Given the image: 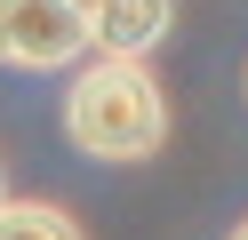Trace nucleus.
Wrapping results in <instances>:
<instances>
[{
    "label": "nucleus",
    "instance_id": "nucleus-3",
    "mask_svg": "<svg viewBox=\"0 0 248 240\" xmlns=\"http://www.w3.org/2000/svg\"><path fill=\"white\" fill-rule=\"evenodd\" d=\"M176 24V0H88V32L112 56H152Z\"/></svg>",
    "mask_w": 248,
    "mask_h": 240
},
{
    "label": "nucleus",
    "instance_id": "nucleus-1",
    "mask_svg": "<svg viewBox=\"0 0 248 240\" xmlns=\"http://www.w3.org/2000/svg\"><path fill=\"white\" fill-rule=\"evenodd\" d=\"M64 136L88 160H152L168 144V96L152 80V64L96 48L64 88Z\"/></svg>",
    "mask_w": 248,
    "mask_h": 240
},
{
    "label": "nucleus",
    "instance_id": "nucleus-4",
    "mask_svg": "<svg viewBox=\"0 0 248 240\" xmlns=\"http://www.w3.org/2000/svg\"><path fill=\"white\" fill-rule=\"evenodd\" d=\"M0 240H88L56 200H0Z\"/></svg>",
    "mask_w": 248,
    "mask_h": 240
},
{
    "label": "nucleus",
    "instance_id": "nucleus-2",
    "mask_svg": "<svg viewBox=\"0 0 248 240\" xmlns=\"http://www.w3.org/2000/svg\"><path fill=\"white\" fill-rule=\"evenodd\" d=\"M96 48L88 0H0V64L16 72H64Z\"/></svg>",
    "mask_w": 248,
    "mask_h": 240
},
{
    "label": "nucleus",
    "instance_id": "nucleus-6",
    "mask_svg": "<svg viewBox=\"0 0 248 240\" xmlns=\"http://www.w3.org/2000/svg\"><path fill=\"white\" fill-rule=\"evenodd\" d=\"M232 240H248V224H240V232H232Z\"/></svg>",
    "mask_w": 248,
    "mask_h": 240
},
{
    "label": "nucleus",
    "instance_id": "nucleus-5",
    "mask_svg": "<svg viewBox=\"0 0 248 240\" xmlns=\"http://www.w3.org/2000/svg\"><path fill=\"white\" fill-rule=\"evenodd\" d=\"M0 200H8V176H0Z\"/></svg>",
    "mask_w": 248,
    "mask_h": 240
}]
</instances>
